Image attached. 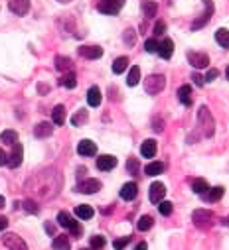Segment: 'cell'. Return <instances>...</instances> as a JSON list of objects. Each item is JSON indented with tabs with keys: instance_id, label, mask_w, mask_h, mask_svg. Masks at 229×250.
Masks as SVG:
<instances>
[{
	"instance_id": "2",
	"label": "cell",
	"mask_w": 229,
	"mask_h": 250,
	"mask_svg": "<svg viewBox=\"0 0 229 250\" xmlns=\"http://www.w3.org/2000/svg\"><path fill=\"white\" fill-rule=\"evenodd\" d=\"M198 126H200L202 134L207 136V138L213 136V132H215V120H213V116H211V112L206 104H202L200 110H198Z\"/></svg>"
},
{
	"instance_id": "43",
	"label": "cell",
	"mask_w": 229,
	"mask_h": 250,
	"mask_svg": "<svg viewBox=\"0 0 229 250\" xmlns=\"http://www.w3.org/2000/svg\"><path fill=\"white\" fill-rule=\"evenodd\" d=\"M127 169H129L131 173H137V171H138V160H137V158H129V162H127Z\"/></svg>"
},
{
	"instance_id": "4",
	"label": "cell",
	"mask_w": 229,
	"mask_h": 250,
	"mask_svg": "<svg viewBox=\"0 0 229 250\" xmlns=\"http://www.w3.org/2000/svg\"><path fill=\"white\" fill-rule=\"evenodd\" d=\"M123 6H125V0H99L97 2V10L101 14H107V16L119 14Z\"/></svg>"
},
{
	"instance_id": "42",
	"label": "cell",
	"mask_w": 229,
	"mask_h": 250,
	"mask_svg": "<svg viewBox=\"0 0 229 250\" xmlns=\"http://www.w3.org/2000/svg\"><path fill=\"white\" fill-rule=\"evenodd\" d=\"M129 242H131V236H123V238H117V240H114L113 246H114V250H123Z\"/></svg>"
},
{
	"instance_id": "16",
	"label": "cell",
	"mask_w": 229,
	"mask_h": 250,
	"mask_svg": "<svg viewBox=\"0 0 229 250\" xmlns=\"http://www.w3.org/2000/svg\"><path fill=\"white\" fill-rule=\"evenodd\" d=\"M137 193H138V185H137L135 181H129V183L123 185V189H121V199L133 201V199L137 197Z\"/></svg>"
},
{
	"instance_id": "11",
	"label": "cell",
	"mask_w": 229,
	"mask_h": 250,
	"mask_svg": "<svg viewBox=\"0 0 229 250\" xmlns=\"http://www.w3.org/2000/svg\"><path fill=\"white\" fill-rule=\"evenodd\" d=\"M2 242L8 246V250H28V246H26V242L18 236V234H4L2 236Z\"/></svg>"
},
{
	"instance_id": "41",
	"label": "cell",
	"mask_w": 229,
	"mask_h": 250,
	"mask_svg": "<svg viewBox=\"0 0 229 250\" xmlns=\"http://www.w3.org/2000/svg\"><path fill=\"white\" fill-rule=\"evenodd\" d=\"M158 211H160V215H164V217L172 215V203H170V201H160V203H158Z\"/></svg>"
},
{
	"instance_id": "6",
	"label": "cell",
	"mask_w": 229,
	"mask_h": 250,
	"mask_svg": "<svg viewBox=\"0 0 229 250\" xmlns=\"http://www.w3.org/2000/svg\"><path fill=\"white\" fill-rule=\"evenodd\" d=\"M164 87H166V77L164 75H150L144 81V91L148 95H158L160 91H164Z\"/></svg>"
},
{
	"instance_id": "34",
	"label": "cell",
	"mask_w": 229,
	"mask_h": 250,
	"mask_svg": "<svg viewBox=\"0 0 229 250\" xmlns=\"http://www.w3.org/2000/svg\"><path fill=\"white\" fill-rule=\"evenodd\" d=\"M66 89H75V85H77V77H75V73L73 71H69V73H66L64 77H62V81H60Z\"/></svg>"
},
{
	"instance_id": "28",
	"label": "cell",
	"mask_w": 229,
	"mask_h": 250,
	"mask_svg": "<svg viewBox=\"0 0 229 250\" xmlns=\"http://www.w3.org/2000/svg\"><path fill=\"white\" fill-rule=\"evenodd\" d=\"M192 189H194V193L204 195L206 191H209V185H207V181H206V179L198 177V179H194V181H192Z\"/></svg>"
},
{
	"instance_id": "47",
	"label": "cell",
	"mask_w": 229,
	"mask_h": 250,
	"mask_svg": "<svg viewBox=\"0 0 229 250\" xmlns=\"http://www.w3.org/2000/svg\"><path fill=\"white\" fill-rule=\"evenodd\" d=\"M192 79H194V83H196L198 87H204V83H206V77H202L200 73H194V75H192Z\"/></svg>"
},
{
	"instance_id": "48",
	"label": "cell",
	"mask_w": 229,
	"mask_h": 250,
	"mask_svg": "<svg viewBox=\"0 0 229 250\" xmlns=\"http://www.w3.org/2000/svg\"><path fill=\"white\" fill-rule=\"evenodd\" d=\"M217 75H219V71H217V69H209V71H207V75H206V81H207V83H211Z\"/></svg>"
},
{
	"instance_id": "58",
	"label": "cell",
	"mask_w": 229,
	"mask_h": 250,
	"mask_svg": "<svg viewBox=\"0 0 229 250\" xmlns=\"http://www.w3.org/2000/svg\"><path fill=\"white\" fill-rule=\"evenodd\" d=\"M83 250H91V248H83Z\"/></svg>"
},
{
	"instance_id": "37",
	"label": "cell",
	"mask_w": 229,
	"mask_h": 250,
	"mask_svg": "<svg viewBox=\"0 0 229 250\" xmlns=\"http://www.w3.org/2000/svg\"><path fill=\"white\" fill-rule=\"evenodd\" d=\"M22 209H24L26 213H30V215H36V213H40V207H38L36 199H26V201L22 203Z\"/></svg>"
},
{
	"instance_id": "57",
	"label": "cell",
	"mask_w": 229,
	"mask_h": 250,
	"mask_svg": "<svg viewBox=\"0 0 229 250\" xmlns=\"http://www.w3.org/2000/svg\"><path fill=\"white\" fill-rule=\"evenodd\" d=\"M60 2H69V0H60Z\"/></svg>"
},
{
	"instance_id": "9",
	"label": "cell",
	"mask_w": 229,
	"mask_h": 250,
	"mask_svg": "<svg viewBox=\"0 0 229 250\" xmlns=\"http://www.w3.org/2000/svg\"><path fill=\"white\" fill-rule=\"evenodd\" d=\"M188 61L196 69H204L209 65V57L206 53H200V51H188Z\"/></svg>"
},
{
	"instance_id": "44",
	"label": "cell",
	"mask_w": 229,
	"mask_h": 250,
	"mask_svg": "<svg viewBox=\"0 0 229 250\" xmlns=\"http://www.w3.org/2000/svg\"><path fill=\"white\" fill-rule=\"evenodd\" d=\"M91 246H93V248H103V246H105V238L99 236V234L91 236Z\"/></svg>"
},
{
	"instance_id": "38",
	"label": "cell",
	"mask_w": 229,
	"mask_h": 250,
	"mask_svg": "<svg viewBox=\"0 0 229 250\" xmlns=\"http://www.w3.org/2000/svg\"><path fill=\"white\" fill-rule=\"evenodd\" d=\"M152 225H154V219H152L150 215H144V217H140V219H138V223H137L138 230H148Z\"/></svg>"
},
{
	"instance_id": "54",
	"label": "cell",
	"mask_w": 229,
	"mask_h": 250,
	"mask_svg": "<svg viewBox=\"0 0 229 250\" xmlns=\"http://www.w3.org/2000/svg\"><path fill=\"white\" fill-rule=\"evenodd\" d=\"M38 89H40V93H46V91H47V87H46V85H38Z\"/></svg>"
},
{
	"instance_id": "23",
	"label": "cell",
	"mask_w": 229,
	"mask_h": 250,
	"mask_svg": "<svg viewBox=\"0 0 229 250\" xmlns=\"http://www.w3.org/2000/svg\"><path fill=\"white\" fill-rule=\"evenodd\" d=\"M140 154L144 158H154L156 156V140H144L140 146Z\"/></svg>"
},
{
	"instance_id": "46",
	"label": "cell",
	"mask_w": 229,
	"mask_h": 250,
	"mask_svg": "<svg viewBox=\"0 0 229 250\" xmlns=\"http://www.w3.org/2000/svg\"><path fill=\"white\" fill-rule=\"evenodd\" d=\"M164 32H166V24H164L162 20L156 22V24H154V36H162Z\"/></svg>"
},
{
	"instance_id": "5",
	"label": "cell",
	"mask_w": 229,
	"mask_h": 250,
	"mask_svg": "<svg viewBox=\"0 0 229 250\" xmlns=\"http://www.w3.org/2000/svg\"><path fill=\"white\" fill-rule=\"evenodd\" d=\"M57 223H60L64 229L71 230L73 236H81V227H79V223H77L68 211H60V213H57Z\"/></svg>"
},
{
	"instance_id": "40",
	"label": "cell",
	"mask_w": 229,
	"mask_h": 250,
	"mask_svg": "<svg viewBox=\"0 0 229 250\" xmlns=\"http://www.w3.org/2000/svg\"><path fill=\"white\" fill-rule=\"evenodd\" d=\"M158 47H160V43H158L154 38H150V40L144 42V49H146L148 53H158Z\"/></svg>"
},
{
	"instance_id": "15",
	"label": "cell",
	"mask_w": 229,
	"mask_h": 250,
	"mask_svg": "<svg viewBox=\"0 0 229 250\" xmlns=\"http://www.w3.org/2000/svg\"><path fill=\"white\" fill-rule=\"evenodd\" d=\"M79 55L87 57V59H99L103 55V47H99V45H81Z\"/></svg>"
},
{
	"instance_id": "30",
	"label": "cell",
	"mask_w": 229,
	"mask_h": 250,
	"mask_svg": "<svg viewBox=\"0 0 229 250\" xmlns=\"http://www.w3.org/2000/svg\"><path fill=\"white\" fill-rule=\"evenodd\" d=\"M156 10H158V6H156V2H152V0H144V2H142V14H144V18H154L156 16Z\"/></svg>"
},
{
	"instance_id": "12",
	"label": "cell",
	"mask_w": 229,
	"mask_h": 250,
	"mask_svg": "<svg viewBox=\"0 0 229 250\" xmlns=\"http://www.w3.org/2000/svg\"><path fill=\"white\" fill-rule=\"evenodd\" d=\"M8 8L16 16H26L30 10V0H8Z\"/></svg>"
},
{
	"instance_id": "1",
	"label": "cell",
	"mask_w": 229,
	"mask_h": 250,
	"mask_svg": "<svg viewBox=\"0 0 229 250\" xmlns=\"http://www.w3.org/2000/svg\"><path fill=\"white\" fill-rule=\"evenodd\" d=\"M62 185H64V177L60 171L55 167H44L26 181L24 189L32 195V199L47 201L57 197V193L62 191Z\"/></svg>"
},
{
	"instance_id": "3",
	"label": "cell",
	"mask_w": 229,
	"mask_h": 250,
	"mask_svg": "<svg viewBox=\"0 0 229 250\" xmlns=\"http://www.w3.org/2000/svg\"><path fill=\"white\" fill-rule=\"evenodd\" d=\"M213 213L207 211V209H196L192 213V223L198 227V229H209L213 227Z\"/></svg>"
},
{
	"instance_id": "14",
	"label": "cell",
	"mask_w": 229,
	"mask_h": 250,
	"mask_svg": "<svg viewBox=\"0 0 229 250\" xmlns=\"http://www.w3.org/2000/svg\"><path fill=\"white\" fill-rule=\"evenodd\" d=\"M114 166H117V158L111 156V154H105V156H99L97 158V167L101 171H111Z\"/></svg>"
},
{
	"instance_id": "22",
	"label": "cell",
	"mask_w": 229,
	"mask_h": 250,
	"mask_svg": "<svg viewBox=\"0 0 229 250\" xmlns=\"http://www.w3.org/2000/svg\"><path fill=\"white\" fill-rule=\"evenodd\" d=\"M101 89L99 87H91L89 91H87V103H89V106H99L101 104Z\"/></svg>"
},
{
	"instance_id": "53",
	"label": "cell",
	"mask_w": 229,
	"mask_h": 250,
	"mask_svg": "<svg viewBox=\"0 0 229 250\" xmlns=\"http://www.w3.org/2000/svg\"><path fill=\"white\" fill-rule=\"evenodd\" d=\"M4 205H6V199H4V197H2V195H0V209H2V207H4Z\"/></svg>"
},
{
	"instance_id": "29",
	"label": "cell",
	"mask_w": 229,
	"mask_h": 250,
	"mask_svg": "<svg viewBox=\"0 0 229 250\" xmlns=\"http://www.w3.org/2000/svg\"><path fill=\"white\" fill-rule=\"evenodd\" d=\"M51 246H53V250H69V248H71V242H69V238L64 234V236H55Z\"/></svg>"
},
{
	"instance_id": "35",
	"label": "cell",
	"mask_w": 229,
	"mask_h": 250,
	"mask_svg": "<svg viewBox=\"0 0 229 250\" xmlns=\"http://www.w3.org/2000/svg\"><path fill=\"white\" fill-rule=\"evenodd\" d=\"M87 118H89V114H87V110H77L73 116H71V124H73V126H81V124L83 122H87Z\"/></svg>"
},
{
	"instance_id": "55",
	"label": "cell",
	"mask_w": 229,
	"mask_h": 250,
	"mask_svg": "<svg viewBox=\"0 0 229 250\" xmlns=\"http://www.w3.org/2000/svg\"><path fill=\"white\" fill-rule=\"evenodd\" d=\"M223 225H227V227H229V215H227V217L223 219Z\"/></svg>"
},
{
	"instance_id": "50",
	"label": "cell",
	"mask_w": 229,
	"mask_h": 250,
	"mask_svg": "<svg viewBox=\"0 0 229 250\" xmlns=\"http://www.w3.org/2000/svg\"><path fill=\"white\" fill-rule=\"evenodd\" d=\"M8 227V219L6 217H2V215H0V232H2L4 229Z\"/></svg>"
},
{
	"instance_id": "10",
	"label": "cell",
	"mask_w": 229,
	"mask_h": 250,
	"mask_svg": "<svg viewBox=\"0 0 229 250\" xmlns=\"http://www.w3.org/2000/svg\"><path fill=\"white\" fill-rule=\"evenodd\" d=\"M164 195H166V185L160 183V181H154V183L150 185V193H148L150 201L158 205L160 201H164Z\"/></svg>"
},
{
	"instance_id": "31",
	"label": "cell",
	"mask_w": 229,
	"mask_h": 250,
	"mask_svg": "<svg viewBox=\"0 0 229 250\" xmlns=\"http://www.w3.org/2000/svg\"><path fill=\"white\" fill-rule=\"evenodd\" d=\"M138 81H140V67L133 65L131 71H129V77H127V85H129V87H137Z\"/></svg>"
},
{
	"instance_id": "20",
	"label": "cell",
	"mask_w": 229,
	"mask_h": 250,
	"mask_svg": "<svg viewBox=\"0 0 229 250\" xmlns=\"http://www.w3.org/2000/svg\"><path fill=\"white\" fill-rule=\"evenodd\" d=\"M51 120H53V124H57V126H62V124L66 122V106H64V104H57V106L53 108Z\"/></svg>"
},
{
	"instance_id": "17",
	"label": "cell",
	"mask_w": 229,
	"mask_h": 250,
	"mask_svg": "<svg viewBox=\"0 0 229 250\" xmlns=\"http://www.w3.org/2000/svg\"><path fill=\"white\" fill-rule=\"evenodd\" d=\"M77 154H79V156H85V158L95 156V154H97L95 142H91V140H81V142L77 144Z\"/></svg>"
},
{
	"instance_id": "21",
	"label": "cell",
	"mask_w": 229,
	"mask_h": 250,
	"mask_svg": "<svg viewBox=\"0 0 229 250\" xmlns=\"http://www.w3.org/2000/svg\"><path fill=\"white\" fill-rule=\"evenodd\" d=\"M178 99H180L182 104L190 106V104H192V87H190V85H182V87L178 89Z\"/></svg>"
},
{
	"instance_id": "39",
	"label": "cell",
	"mask_w": 229,
	"mask_h": 250,
	"mask_svg": "<svg viewBox=\"0 0 229 250\" xmlns=\"http://www.w3.org/2000/svg\"><path fill=\"white\" fill-rule=\"evenodd\" d=\"M123 40H125V43H127V45H131V47H133V45L137 43V34H135V30H133V28H127V30H125V34H123Z\"/></svg>"
},
{
	"instance_id": "8",
	"label": "cell",
	"mask_w": 229,
	"mask_h": 250,
	"mask_svg": "<svg viewBox=\"0 0 229 250\" xmlns=\"http://www.w3.org/2000/svg\"><path fill=\"white\" fill-rule=\"evenodd\" d=\"M101 187H103V185H101L99 179H85V181H81V183L77 185V189H75V191L85 193V195H91V193H97Z\"/></svg>"
},
{
	"instance_id": "13",
	"label": "cell",
	"mask_w": 229,
	"mask_h": 250,
	"mask_svg": "<svg viewBox=\"0 0 229 250\" xmlns=\"http://www.w3.org/2000/svg\"><path fill=\"white\" fill-rule=\"evenodd\" d=\"M22 158H24V148H22L20 144H16V146L12 148V152H10V156H8V167L16 169V167L22 164Z\"/></svg>"
},
{
	"instance_id": "25",
	"label": "cell",
	"mask_w": 229,
	"mask_h": 250,
	"mask_svg": "<svg viewBox=\"0 0 229 250\" xmlns=\"http://www.w3.org/2000/svg\"><path fill=\"white\" fill-rule=\"evenodd\" d=\"M93 215H95V211L89 205H77L75 207V217L81 219V221H89Z\"/></svg>"
},
{
	"instance_id": "45",
	"label": "cell",
	"mask_w": 229,
	"mask_h": 250,
	"mask_svg": "<svg viewBox=\"0 0 229 250\" xmlns=\"http://www.w3.org/2000/svg\"><path fill=\"white\" fill-rule=\"evenodd\" d=\"M152 128H154V132H162V130H164V120L158 118V116H154V120H152Z\"/></svg>"
},
{
	"instance_id": "24",
	"label": "cell",
	"mask_w": 229,
	"mask_h": 250,
	"mask_svg": "<svg viewBox=\"0 0 229 250\" xmlns=\"http://www.w3.org/2000/svg\"><path fill=\"white\" fill-rule=\"evenodd\" d=\"M164 169H166V166H164L162 162H150V164L144 167V173L150 175V177H154V175L164 173Z\"/></svg>"
},
{
	"instance_id": "49",
	"label": "cell",
	"mask_w": 229,
	"mask_h": 250,
	"mask_svg": "<svg viewBox=\"0 0 229 250\" xmlns=\"http://www.w3.org/2000/svg\"><path fill=\"white\" fill-rule=\"evenodd\" d=\"M0 166H8V156L2 152V148H0Z\"/></svg>"
},
{
	"instance_id": "7",
	"label": "cell",
	"mask_w": 229,
	"mask_h": 250,
	"mask_svg": "<svg viewBox=\"0 0 229 250\" xmlns=\"http://www.w3.org/2000/svg\"><path fill=\"white\" fill-rule=\"evenodd\" d=\"M204 6H206V10H204V14L192 24V30H200V28H204V26L209 22V18H211V14H213V10H215V6H213L211 0H204Z\"/></svg>"
},
{
	"instance_id": "19",
	"label": "cell",
	"mask_w": 229,
	"mask_h": 250,
	"mask_svg": "<svg viewBox=\"0 0 229 250\" xmlns=\"http://www.w3.org/2000/svg\"><path fill=\"white\" fill-rule=\"evenodd\" d=\"M55 69H57V71H62V73H64V71H68V73H69V71L73 69V61H71L69 57L57 55V57H55Z\"/></svg>"
},
{
	"instance_id": "18",
	"label": "cell",
	"mask_w": 229,
	"mask_h": 250,
	"mask_svg": "<svg viewBox=\"0 0 229 250\" xmlns=\"http://www.w3.org/2000/svg\"><path fill=\"white\" fill-rule=\"evenodd\" d=\"M172 53H174V42H172L170 38H164V40L160 42L158 55H160L162 59H170V57H172Z\"/></svg>"
},
{
	"instance_id": "32",
	"label": "cell",
	"mask_w": 229,
	"mask_h": 250,
	"mask_svg": "<svg viewBox=\"0 0 229 250\" xmlns=\"http://www.w3.org/2000/svg\"><path fill=\"white\" fill-rule=\"evenodd\" d=\"M215 42L221 45V47H229V30H225V28H219L217 32H215Z\"/></svg>"
},
{
	"instance_id": "51",
	"label": "cell",
	"mask_w": 229,
	"mask_h": 250,
	"mask_svg": "<svg viewBox=\"0 0 229 250\" xmlns=\"http://www.w3.org/2000/svg\"><path fill=\"white\" fill-rule=\"evenodd\" d=\"M44 229H46V232H47V234H53V232H55V229H53V225H51V223H46V225H44Z\"/></svg>"
},
{
	"instance_id": "33",
	"label": "cell",
	"mask_w": 229,
	"mask_h": 250,
	"mask_svg": "<svg viewBox=\"0 0 229 250\" xmlns=\"http://www.w3.org/2000/svg\"><path fill=\"white\" fill-rule=\"evenodd\" d=\"M0 140H2L4 144H10V146H16L18 144V134L14 130H4L2 134H0Z\"/></svg>"
},
{
	"instance_id": "36",
	"label": "cell",
	"mask_w": 229,
	"mask_h": 250,
	"mask_svg": "<svg viewBox=\"0 0 229 250\" xmlns=\"http://www.w3.org/2000/svg\"><path fill=\"white\" fill-rule=\"evenodd\" d=\"M221 197H223V187H221V185H217V187H211V189L207 191V201H211V203L219 201Z\"/></svg>"
},
{
	"instance_id": "27",
	"label": "cell",
	"mask_w": 229,
	"mask_h": 250,
	"mask_svg": "<svg viewBox=\"0 0 229 250\" xmlns=\"http://www.w3.org/2000/svg\"><path fill=\"white\" fill-rule=\"evenodd\" d=\"M129 67V57H117V59H114L113 61V73H117V75H121L125 69Z\"/></svg>"
},
{
	"instance_id": "26",
	"label": "cell",
	"mask_w": 229,
	"mask_h": 250,
	"mask_svg": "<svg viewBox=\"0 0 229 250\" xmlns=\"http://www.w3.org/2000/svg\"><path fill=\"white\" fill-rule=\"evenodd\" d=\"M34 136H36V138H47V136H51L49 122H40L38 126L34 128Z\"/></svg>"
},
{
	"instance_id": "52",
	"label": "cell",
	"mask_w": 229,
	"mask_h": 250,
	"mask_svg": "<svg viewBox=\"0 0 229 250\" xmlns=\"http://www.w3.org/2000/svg\"><path fill=\"white\" fill-rule=\"evenodd\" d=\"M135 250H148V244H146V242H138Z\"/></svg>"
},
{
	"instance_id": "56",
	"label": "cell",
	"mask_w": 229,
	"mask_h": 250,
	"mask_svg": "<svg viewBox=\"0 0 229 250\" xmlns=\"http://www.w3.org/2000/svg\"><path fill=\"white\" fill-rule=\"evenodd\" d=\"M225 77H227V79H229V67H227V69H225Z\"/></svg>"
}]
</instances>
